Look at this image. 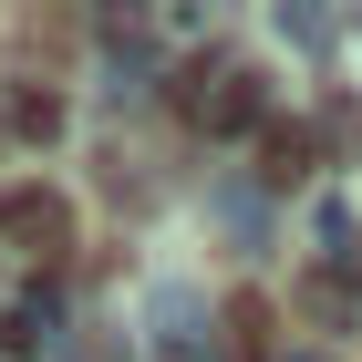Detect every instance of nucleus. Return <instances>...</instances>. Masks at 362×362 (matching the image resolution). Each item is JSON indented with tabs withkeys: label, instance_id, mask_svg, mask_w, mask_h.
Segmentation results:
<instances>
[{
	"label": "nucleus",
	"instance_id": "1",
	"mask_svg": "<svg viewBox=\"0 0 362 362\" xmlns=\"http://www.w3.org/2000/svg\"><path fill=\"white\" fill-rule=\"evenodd\" d=\"M0 249H11V259H62V249H73V197H62L52 176L0 187Z\"/></svg>",
	"mask_w": 362,
	"mask_h": 362
},
{
	"label": "nucleus",
	"instance_id": "2",
	"mask_svg": "<svg viewBox=\"0 0 362 362\" xmlns=\"http://www.w3.org/2000/svg\"><path fill=\"white\" fill-rule=\"evenodd\" d=\"M259 176H269L279 197L300 187V176H310V124H290V114H279V124H259Z\"/></svg>",
	"mask_w": 362,
	"mask_h": 362
},
{
	"label": "nucleus",
	"instance_id": "3",
	"mask_svg": "<svg viewBox=\"0 0 362 362\" xmlns=\"http://www.w3.org/2000/svg\"><path fill=\"white\" fill-rule=\"evenodd\" d=\"M0 114H11V135H31V145L62 135V93H52V83H11V104H0Z\"/></svg>",
	"mask_w": 362,
	"mask_h": 362
},
{
	"label": "nucleus",
	"instance_id": "4",
	"mask_svg": "<svg viewBox=\"0 0 362 362\" xmlns=\"http://www.w3.org/2000/svg\"><path fill=\"white\" fill-rule=\"evenodd\" d=\"M228 341L259 362V341H269V310H259V290H238V300H228Z\"/></svg>",
	"mask_w": 362,
	"mask_h": 362
}]
</instances>
